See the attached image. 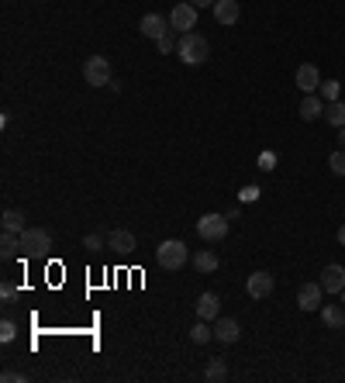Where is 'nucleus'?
<instances>
[{
  "label": "nucleus",
  "instance_id": "f257e3e1",
  "mask_svg": "<svg viewBox=\"0 0 345 383\" xmlns=\"http://www.w3.org/2000/svg\"><path fill=\"white\" fill-rule=\"evenodd\" d=\"M176 55H179L186 66H204L207 55H211V42H207L204 35H197V31H186V35H179Z\"/></svg>",
  "mask_w": 345,
  "mask_h": 383
},
{
  "label": "nucleus",
  "instance_id": "f03ea898",
  "mask_svg": "<svg viewBox=\"0 0 345 383\" xmlns=\"http://www.w3.org/2000/svg\"><path fill=\"white\" fill-rule=\"evenodd\" d=\"M52 249V235L45 228H24L21 231V256L24 259H42Z\"/></svg>",
  "mask_w": 345,
  "mask_h": 383
},
{
  "label": "nucleus",
  "instance_id": "7ed1b4c3",
  "mask_svg": "<svg viewBox=\"0 0 345 383\" xmlns=\"http://www.w3.org/2000/svg\"><path fill=\"white\" fill-rule=\"evenodd\" d=\"M186 242H179V238H166V242H159V249H156V263L163 266V270H179V266H186Z\"/></svg>",
  "mask_w": 345,
  "mask_h": 383
},
{
  "label": "nucleus",
  "instance_id": "20e7f679",
  "mask_svg": "<svg viewBox=\"0 0 345 383\" xmlns=\"http://www.w3.org/2000/svg\"><path fill=\"white\" fill-rule=\"evenodd\" d=\"M197 235L204 242H221L228 235V215H204L197 221Z\"/></svg>",
  "mask_w": 345,
  "mask_h": 383
},
{
  "label": "nucleus",
  "instance_id": "39448f33",
  "mask_svg": "<svg viewBox=\"0 0 345 383\" xmlns=\"http://www.w3.org/2000/svg\"><path fill=\"white\" fill-rule=\"evenodd\" d=\"M83 80H87L90 87L111 83V62H108L104 55H90V59L83 62Z\"/></svg>",
  "mask_w": 345,
  "mask_h": 383
},
{
  "label": "nucleus",
  "instance_id": "423d86ee",
  "mask_svg": "<svg viewBox=\"0 0 345 383\" xmlns=\"http://www.w3.org/2000/svg\"><path fill=\"white\" fill-rule=\"evenodd\" d=\"M197 10H200V7H193L190 0L176 3V7H172V14H170V24L179 31V35H186L190 28H197Z\"/></svg>",
  "mask_w": 345,
  "mask_h": 383
},
{
  "label": "nucleus",
  "instance_id": "0eeeda50",
  "mask_svg": "<svg viewBox=\"0 0 345 383\" xmlns=\"http://www.w3.org/2000/svg\"><path fill=\"white\" fill-rule=\"evenodd\" d=\"M321 304H325V287L321 283H300L297 308L300 311H321Z\"/></svg>",
  "mask_w": 345,
  "mask_h": 383
},
{
  "label": "nucleus",
  "instance_id": "6e6552de",
  "mask_svg": "<svg viewBox=\"0 0 345 383\" xmlns=\"http://www.w3.org/2000/svg\"><path fill=\"white\" fill-rule=\"evenodd\" d=\"M273 287H277V280H273V273H266V270H259V273H252L245 280V290H249V297H256V301L270 297Z\"/></svg>",
  "mask_w": 345,
  "mask_h": 383
},
{
  "label": "nucleus",
  "instance_id": "1a4fd4ad",
  "mask_svg": "<svg viewBox=\"0 0 345 383\" xmlns=\"http://www.w3.org/2000/svg\"><path fill=\"white\" fill-rule=\"evenodd\" d=\"M170 28H172V24L163 17V14H145V17L138 21V31H142L145 38H152V42H159V38H163Z\"/></svg>",
  "mask_w": 345,
  "mask_h": 383
},
{
  "label": "nucleus",
  "instance_id": "9d476101",
  "mask_svg": "<svg viewBox=\"0 0 345 383\" xmlns=\"http://www.w3.org/2000/svg\"><path fill=\"white\" fill-rule=\"evenodd\" d=\"M318 283L325 287V294H342V290H345V266H339V263H328Z\"/></svg>",
  "mask_w": 345,
  "mask_h": 383
},
{
  "label": "nucleus",
  "instance_id": "9b49d317",
  "mask_svg": "<svg viewBox=\"0 0 345 383\" xmlns=\"http://www.w3.org/2000/svg\"><path fill=\"white\" fill-rule=\"evenodd\" d=\"M135 235L128 231V228H115L111 235H108V249L111 252H117V256H128V252H135Z\"/></svg>",
  "mask_w": 345,
  "mask_h": 383
},
{
  "label": "nucleus",
  "instance_id": "f8f14e48",
  "mask_svg": "<svg viewBox=\"0 0 345 383\" xmlns=\"http://www.w3.org/2000/svg\"><path fill=\"white\" fill-rule=\"evenodd\" d=\"M297 87L304 90V94H314L318 87H321V73H318V66H311V62H304V66H297Z\"/></svg>",
  "mask_w": 345,
  "mask_h": 383
},
{
  "label": "nucleus",
  "instance_id": "ddd939ff",
  "mask_svg": "<svg viewBox=\"0 0 345 383\" xmlns=\"http://www.w3.org/2000/svg\"><path fill=\"white\" fill-rule=\"evenodd\" d=\"M218 311H221V301H218V294H200V301H197V318L200 321H218Z\"/></svg>",
  "mask_w": 345,
  "mask_h": 383
},
{
  "label": "nucleus",
  "instance_id": "4468645a",
  "mask_svg": "<svg viewBox=\"0 0 345 383\" xmlns=\"http://www.w3.org/2000/svg\"><path fill=\"white\" fill-rule=\"evenodd\" d=\"M214 338L225 342V345H231V342L242 338V325H238L235 318H218V321H214Z\"/></svg>",
  "mask_w": 345,
  "mask_h": 383
},
{
  "label": "nucleus",
  "instance_id": "2eb2a0df",
  "mask_svg": "<svg viewBox=\"0 0 345 383\" xmlns=\"http://www.w3.org/2000/svg\"><path fill=\"white\" fill-rule=\"evenodd\" d=\"M238 17H242L238 0H214V21L218 24H235Z\"/></svg>",
  "mask_w": 345,
  "mask_h": 383
},
{
  "label": "nucleus",
  "instance_id": "dca6fc26",
  "mask_svg": "<svg viewBox=\"0 0 345 383\" xmlns=\"http://www.w3.org/2000/svg\"><path fill=\"white\" fill-rule=\"evenodd\" d=\"M297 114H300L304 121H318V117L325 114V101H321V97H314V94H307V97L300 101V108H297Z\"/></svg>",
  "mask_w": 345,
  "mask_h": 383
},
{
  "label": "nucleus",
  "instance_id": "f3484780",
  "mask_svg": "<svg viewBox=\"0 0 345 383\" xmlns=\"http://www.w3.org/2000/svg\"><path fill=\"white\" fill-rule=\"evenodd\" d=\"M218 266H221L218 252H211V249H200V252H193V270H197V273H214Z\"/></svg>",
  "mask_w": 345,
  "mask_h": 383
},
{
  "label": "nucleus",
  "instance_id": "a211bd4d",
  "mask_svg": "<svg viewBox=\"0 0 345 383\" xmlns=\"http://www.w3.org/2000/svg\"><path fill=\"white\" fill-rule=\"evenodd\" d=\"M0 256H3L7 263L21 256V235H17V231H3V238H0Z\"/></svg>",
  "mask_w": 345,
  "mask_h": 383
},
{
  "label": "nucleus",
  "instance_id": "6ab92c4d",
  "mask_svg": "<svg viewBox=\"0 0 345 383\" xmlns=\"http://www.w3.org/2000/svg\"><path fill=\"white\" fill-rule=\"evenodd\" d=\"M321 321L328 328H345V308L342 304H321Z\"/></svg>",
  "mask_w": 345,
  "mask_h": 383
},
{
  "label": "nucleus",
  "instance_id": "aec40b11",
  "mask_svg": "<svg viewBox=\"0 0 345 383\" xmlns=\"http://www.w3.org/2000/svg\"><path fill=\"white\" fill-rule=\"evenodd\" d=\"M0 224H3V231H17V235H21V231H24V215L7 208V211L0 215Z\"/></svg>",
  "mask_w": 345,
  "mask_h": 383
},
{
  "label": "nucleus",
  "instance_id": "412c9836",
  "mask_svg": "<svg viewBox=\"0 0 345 383\" xmlns=\"http://www.w3.org/2000/svg\"><path fill=\"white\" fill-rule=\"evenodd\" d=\"M325 121H328V124H335V128H345V104H342V101L325 104Z\"/></svg>",
  "mask_w": 345,
  "mask_h": 383
},
{
  "label": "nucleus",
  "instance_id": "4be33fe9",
  "mask_svg": "<svg viewBox=\"0 0 345 383\" xmlns=\"http://www.w3.org/2000/svg\"><path fill=\"white\" fill-rule=\"evenodd\" d=\"M211 338H214V328H211V321H200V318H197V325L190 328V342L204 345V342H211Z\"/></svg>",
  "mask_w": 345,
  "mask_h": 383
},
{
  "label": "nucleus",
  "instance_id": "5701e85b",
  "mask_svg": "<svg viewBox=\"0 0 345 383\" xmlns=\"http://www.w3.org/2000/svg\"><path fill=\"white\" fill-rule=\"evenodd\" d=\"M204 377H207L211 383L225 380V377H228V366H225L221 359H211V363H207V370H204Z\"/></svg>",
  "mask_w": 345,
  "mask_h": 383
},
{
  "label": "nucleus",
  "instance_id": "b1692460",
  "mask_svg": "<svg viewBox=\"0 0 345 383\" xmlns=\"http://www.w3.org/2000/svg\"><path fill=\"white\" fill-rule=\"evenodd\" d=\"M176 35H179V31H176V28H170V31H166V35L156 42V45H159V52H176V45H179V38H176Z\"/></svg>",
  "mask_w": 345,
  "mask_h": 383
},
{
  "label": "nucleus",
  "instance_id": "393cba45",
  "mask_svg": "<svg viewBox=\"0 0 345 383\" xmlns=\"http://www.w3.org/2000/svg\"><path fill=\"white\" fill-rule=\"evenodd\" d=\"M321 94H325V104H332V101H339L342 83H339V80H328V83H321Z\"/></svg>",
  "mask_w": 345,
  "mask_h": 383
},
{
  "label": "nucleus",
  "instance_id": "a878e982",
  "mask_svg": "<svg viewBox=\"0 0 345 383\" xmlns=\"http://www.w3.org/2000/svg\"><path fill=\"white\" fill-rule=\"evenodd\" d=\"M328 166H332V173H335V176H345V149L332 152V156H328Z\"/></svg>",
  "mask_w": 345,
  "mask_h": 383
},
{
  "label": "nucleus",
  "instance_id": "bb28decb",
  "mask_svg": "<svg viewBox=\"0 0 345 383\" xmlns=\"http://www.w3.org/2000/svg\"><path fill=\"white\" fill-rule=\"evenodd\" d=\"M14 338H17V325L10 318H3L0 321V342H14Z\"/></svg>",
  "mask_w": 345,
  "mask_h": 383
},
{
  "label": "nucleus",
  "instance_id": "cd10ccee",
  "mask_svg": "<svg viewBox=\"0 0 345 383\" xmlns=\"http://www.w3.org/2000/svg\"><path fill=\"white\" fill-rule=\"evenodd\" d=\"M259 194H263V190H259L256 183H249V187H242V194H238V197H242L245 204H252V201H259Z\"/></svg>",
  "mask_w": 345,
  "mask_h": 383
},
{
  "label": "nucleus",
  "instance_id": "c85d7f7f",
  "mask_svg": "<svg viewBox=\"0 0 345 383\" xmlns=\"http://www.w3.org/2000/svg\"><path fill=\"white\" fill-rule=\"evenodd\" d=\"M83 249H87V252H101V249H104V238H101V235H87V238H83Z\"/></svg>",
  "mask_w": 345,
  "mask_h": 383
},
{
  "label": "nucleus",
  "instance_id": "c756f323",
  "mask_svg": "<svg viewBox=\"0 0 345 383\" xmlns=\"http://www.w3.org/2000/svg\"><path fill=\"white\" fill-rule=\"evenodd\" d=\"M0 297H3V301H7V304H10V301H14V297H17V287H14V283H10V280H3V287H0Z\"/></svg>",
  "mask_w": 345,
  "mask_h": 383
},
{
  "label": "nucleus",
  "instance_id": "7c9ffc66",
  "mask_svg": "<svg viewBox=\"0 0 345 383\" xmlns=\"http://www.w3.org/2000/svg\"><path fill=\"white\" fill-rule=\"evenodd\" d=\"M259 169H266V173L277 169V152H263V156H259Z\"/></svg>",
  "mask_w": 345,
  "mask_h": 383
},
{
  "label": "nucleus",
  "instance_id": "2f4dec72",
  "mask_svg": "<svg viewBox=\"0 0 345 383\" xmlns=\"http://www.w3.org/2000/svg\"><path fill=\"white\" fill-rule=\"evenodd\" d=\"M0 380H3V383H24V373H10V370H7Z\"/></svg>",
  "mask_w": 345,
  "mask_h": 383
},
{
  "label": "nucleus",
  "instance_id": "473e14b6",
  "mask_svg": "<svg viewBox=\"0 0 345 383\" xmlns=\"http://www.w3.org/2000/svg\"><path fill=\"white\" fill-rule=\"evenodd\" d=\"M193 7H214V0H190Z\"/></svg>",
  "mask_w": 345,
  "mask_h": 383
},
{
  "label": "nucleus",
  "instance_id": "72a5a7b5",
  "mask_svg": "<svg viewBox=\"0 0 345 383\" xmlns=\"http://www.w3.org/2000/svg\"><path fill=\"white\" fill-rule=\"evenodd\" d=\"M339 145L345 149V128H339Z\"/></svg>",
  "mask_w": 345,
  "mask_h": 383
},
{
  "label": "nucleus",
  "instance_id": "f704fd0d",
  "mask_svg": "<svg viewBox=\"0 0 345 383\" xmlns=\"http://www.w3.org/2000/svg\"><path fill=\"white\" fill-rule=\"evenodd\" d=\"M339 242H342V245H345V224H342V228H339Z\"/></svg>",
  "mask_w": 345,
  "mask_h": 383
},
{
  "label": "nucleus",
  "instance_id": "c9c22d12",
  "mask_svg": "<svg viewBox=\"0 0 345 383\" xmlns=\"http://www.w3.org/2000/svg\"><path fill=\"white\" fill-rule=\"evenodd\" d=\"M342 304H345V290H342Z\"/></svg>",
  "mask_w": 345,
  "mask_h": 383
}]
</instances>
